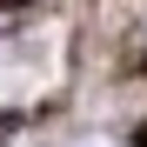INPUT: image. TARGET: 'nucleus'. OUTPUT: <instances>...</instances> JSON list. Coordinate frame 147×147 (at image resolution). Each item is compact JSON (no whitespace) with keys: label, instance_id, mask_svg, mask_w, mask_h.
Segmentation results:
<instances>
[{"label":"nucleus","instance_id":"1","mask_svg":"<svg viewBox=\"0 0 147 147\" xmlns=\"http://www.w3.org/2000/svg\"><path fill=\"white\" fill-rule=\"evenodd\" d=\"M140 147H147V127H140Z\"/></svg>","mask_w":147,"mask_h":147}]
</instances>
